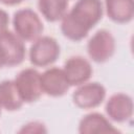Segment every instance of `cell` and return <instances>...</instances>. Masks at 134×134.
<instances>
[{
    "mask_svg": "<svg viewBox=\"0 0 134 134\" xmlns=\"http://www.w3.org/2000/svg\"><path fill=\"white\" fill-rule=\"evenodd\" d=\"M24 105L21 99L14 80H4L0 82V107L6 111H17Z\"/></svg>",
    "mask_w": 134,
    "mask_h": 134,
    "instance_id": "13",
    "label": "cell"
},
{
    "mask_svg": "<svg viewBox=\"0 0 134 134\" xmlns=\"http://www.w3.org/2000/svg\"><path fill=\"white\" fill-rule=\"evenodd\" d=\"M61 54L58 41L50 36H41L29 48V62L36 67H47L53 64Z\"/></svg>",
    "mask_w": 134,
    "mask_h": 134,
    "instance_id": "3",
    "label": "cell"
},
{
    "mask_svg": "<svg viewBox=\"0 0 134 134\" xmlns=\"http://www.w3.org/2000/svg\"><path fill=\"white\" fill-rule=\"evenodd\" d=\"M115 48V39L107 29H98L87 42V53L89 58L97 64L109 61L113 57Z\"/></svg>",
    "mask_w": 134,
    "mask_h": 134,
    "instance_id": "5",
    "label": "cell"
},
{
    "mask_svg": "<svg viewBox=\"0 0 134 134\" xmlns=\"http://www.w3.org/2000/svg\"><path fill=\"white\" fill-rule=\"evenodd\" d=\"M77 131L81 134L119 133V130L113 126L112 121L98 112H91L84 115L79 122Z\"/></svg>",
    "mask_w": 134,
    "mask_h": 134,
    "instance_id": "11",
    "label": "cell"
},
{
    "mask_svg": "<svg viewBox=\"0 0 134 134\" xmlns=\"http://www.w3.org/2000/svg\"><path fill=\"white\" fill-rule=\"evenodd\" d=\"M103 15L102 0H77L61 19V31L70 41H82L102 20Z\"/></svg>",
    "mask_w": 134,
    "mask_h": 134,
    "instance_id": "1",
    "label": "cell"
},
{
    "mask_svg": "<svg viewBox=\"0 0 134 134\" xmlns=\"http://www.w3.org/2000/svg\"><path fill=\"white\" fill-rule=\"evenodd\" d=\"M24 0H0V3L7 5V6H14V5H18L20 3H22Z\"/></svg>",
    "mask_w": 134,
    "mask_h": 134,
    "instance_id": "17",
    "label": "cell"
},
{
    "mask_svg": "<svg viewBox=\"0 0 134 134\" xmlns=\"http://www.w3.org/2000/svg\"><path fill=\"white\" fill-rule=\"evenodd\" d=\"M19 133H30V134L47 133V128L42 121L32 120V121H28L24 124L19 130Z\"/></svg>",
    "mask_w": 134,
    "mask_h": 134,
    "instance_id": "15",
    "label": "cell"
},
{
    "mask_svg": "<svg viewBox=\"0 0 134 134\" xmlns=\"http://www.w3.org/2000/svg\"><path fill=\"white\" fill-rule=\"evenodd\" d=\"M8 24H9L8 14L4 9L0 8V35L8 30Z\"/></svg>",
    "mask_w": 134,
    "mask_h": 134,
    "instance_id": "16",
    "label": "cell"
},
{
    "mask_svg": "<svg viewBox=\"0 0 134 134\" xmlns=\"http://www.w3.org/2000/svg\"><path fill=\"white\" fill-rule=\"evenodd\" d=\"M105 111L107 117L114 122L122 124L132 119L134 104L133 98L124 92L112 94L106 102Z\"/></svg>",
    "mask_w": 134,
    "mask_h": 134,
    "instance_id": "7",
    "label": "cell"
},
{
    "mask_svg": "<svg viewBox=\"0 0 134 134\" xmlns=\"http://www.w3.org/2000/svg\"><path fill=\"white\" fill-rule=\"evenodd\" d=\"M72 93V102L80 109H94L103 104L106 98V88L97 82H86Z\"/></svg>",
    "mask_w": 134,
    "mask_h": 134,
    "instance_id": "6",
    "label": "cell"
},
{
    "mask_svg": "<svg viewBox=\"0 0 134 134\" xmlns=\"http://www.w3.org/2000/svg\"><path fill=\"white\" fill-rule=\"evenodd\" d=\"M14 83L24 104L35 103L43 94L41 73L35 68L22 69L14 79Z\"/></svg>",
    "mask_w": 134,
    "mask_h": 134,
    "instance_id": "4",
    "label": "cell"
},
{
    "mask_svg": "<svg viewBox=\"0 0 134 134\" xmlns=\"http://www.w3.org/2000/svg\"><path fill=\"white\" fill-rule=\"evenodd\" d=\"M0 44L5 54L7 67L20 65L24 61L26 55L24 41L21 40L14 31L6 30L0 35Z\"/></svg>",
    "mask_w": 134,
    "mask_h": 134,
    "instance_id": "10",
    "label": "cell"
},
{
    "mask_svg": "<svg viewBox=\"0 0 134 134\" xmlns=\"http://www.w3.org/2000/svg\"><path fill=\"white\" fill-rule=\"evenodd\" d=\"M41 86L43 93L51 97L63 96L70 88L62 68L49 67L41 73Z\"/></svg>",
    "mask_w": 134,
    "mask_h": 134,
    "instance_id": "9",
    "label": "cell"
},
{
    "mask_svg": "<svg viewBox=\"0 0 134 134\" xmlns=\"http://www.w3.org/2000/svg\"><path fill=\"white\" fill-rule=\"evenodd\" d=\"M69 0H38V8L48 22H58L68 10Z\"/></svg>",
    "mask_w": 134,
    "mask_h": 134,
    "instance_id": "14",
    "label": "cell"
},
{
    "mask_svg": "<svg viewBox=\"0 0 134 134\" xmlns=\"http://www.w3.org/2000/svg\"><path fill=\"white\" fill-rule=\"evenodd\" d=\"M1 110H2V108L0 107V115H1Z\"/></svg>",
    "mask_w": 134,
    "mask_h": 134,
    "instance_id": "19",
    "label": "cell"
},
{
    "mask_svg": "<svg viewBox=\"0 0 134 134\" xmlns=\"http://www.w3.org/2000/svg\"><path fill=\"white\" fill-rule=\"evenodd\" d=\"M4 66H6V59H5V54L3 51V48L0 44V69L3 68Z\"/></svg>",
    "mask_w": 134,
    "mask_h": 134,
    "instance_id": "18",
    "label": "cell"
},
{
    "mask_svg": "<svg viewBox=\"0 0 134 134\" xmlns=\"http://www.w3.org/2000/svg\"><path fill=\"white\" fill-rule=\"evenodd\" d=\"M13 27L14 32L24 42H34L44 30L40 16L29 7L18 9L14 14Z\"/></svg>",
    "mask_w": 134,
    "mask_h": 134,
    "instance_id": "2",
    "label": "cell"
},
{
    "mask_svg": "<svg viewBox=\"0 0 134 134\" xmlns=\"http://www.w3.org/2000/svg\"><path fill=\"white\" fill-rule=\"evenodd\" d=\"M62 69L70 87L88 82L93 73L91 63L82 55H72L67 59Z\"/></svg>",
    "mask_w": 134,
    "mask_h": 134,
    "instance_id": "8",
    "label": "cell"
},
{
    "mask_svg": "<svg viewBox=\"0 0 134 134\" xmlns=\"http://www.w3.org/2000/svg\"><path fill=\"white\" fill-rule=\"evenodd\" d=\"M104 10L115 23H129L134 17V0H105Z\"/></svg>",
    "mask_w": 134,
    "mask_h": 134,
    "instance_id": "12",
    "label": "cell"
}]
</instances>
